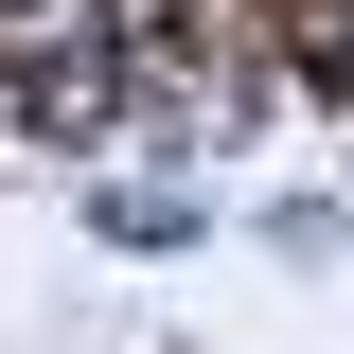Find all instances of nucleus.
Segmentation results:
<instances>
[{
    "label": "nucleus",
    "instance_id": "1",
    "mask_svg": "<svg viewBox=\"0 0 354 354\" xmlns=\"http://www.w3.org/2000/svg\"><path fill=\"white\" fill-rule=\"evenodd\" d=\"M18 106H36V124H106V53H88V36H36V71H18Z\"/></svg>",
    "mask_w": 354,
    "mask_h": 354
}]
</instances>
